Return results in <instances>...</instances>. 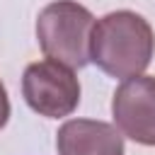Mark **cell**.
I'll use <instances>...</instances> for the list:
<instances>
[{
	"label": "cell",
	"mask_w": 155,
	"mask_h": 155,
	"mask_svg": "<svg viewBox=\"0 0 155 155\" xmlns=\"http://www.w3.org/2000/svg\"><path fill=\"white\" fill-rule=\"evenodd\" d=\"M155 53L150 22L133 10H116L99 17L90 34V61L109 78L143 75Z\"/></svg>",
	"instance_id": "1"
},
{
	"label": "cell",
	"mask_w": 155,
	"mask_h": 155,
	"mask_svg": "<svg viewBox=\"0 0 155 155\" xmlns=\"http://www.w3.org/2000/svg\"><path fill=\"white\" fill-rule=\"evenodd\" d=\"M94 27L92 12L75 0L48 2L36 17V41L46 58L68 68L90 63V34Z\"/></svg>",
	"instance_id": "2"
},
{
	"label": "cell",
	"mask_w": 155,
	"mask_h": 155,
	"mask_svg": "<svg viewBox=\"0 0 155 155\" xmlns=\"http://www.w3.org/2000/svg\"><path fill=\"white\" fill-rule=\"evenodd\" d=\"M22 94L31 111L46 119L70 116L80 104V82L73 68L46 58L29 63L22 75Z\"/></svg>",
	"instance_id": "3"
},
{
	"label": "cell",
	"mask_w": 155,
	"mask_h": 155,
	"mask_svg": "<svg viewBox=\"0 0 155 155\" xmlns=\"http://www.w3.org/2000/svg\"><path fill=\"white\" fill-rule=\"evenodd\" d=\"M111 116L121 136L140 145H155V78H126L114 92Z\"/></svg>",
	"instance_id": "4"
},
{
	"label": "cell",
	"mask_w": 155,
	"mask_h": 155,
	"mask_svg": "<svg viewBox=\"0 0 155 155\" xmlns=\"http://www.w3.org/2000/svg\"><path fill=\"white\" fill-rule=\"evenodd\" d=\"M58 155H124V136L114 124L68 119L56 133Z\"/></svg>",
	"instance_id": "5"
},
{
	"label": "cell",
	"mask_w": 155,
	"mask_h": 155,
	"mask_svg": "<svg viewBox=\"0 0 155 155\" xmlns=\"http://www.w3.org/2000/svg\"><path fill=\"white\" fill-rule=\"evenodd\" d=\"M7 121H10V97H7V90L0 80V131L7 126Z\"/></svg>",
	"instance_id": "6"
}]
</instances>
